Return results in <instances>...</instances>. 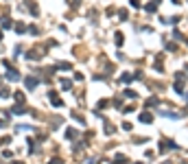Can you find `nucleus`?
Instances as JSON below:
<instances>
[{
    "instance_id": "obj_7",
    "label": "nucleus",
    "mask_w": 188,
    "mask_h": 164,
    "mask_svg": "<svg viewBox=\"0 0 188 164\" xmlns=\"http://www.w3.org/2000/svg\"><path fill=\"white\" fill-rule=\"evenodd\" d=\"M131 81V75H123V83H129Z\"/></svg>"
},
{
    "instance_id": "obj_3",
    "label": "nucleus",
    "mask_w": 188,
    "mask_h": 164,
    "mask_svg": "<svg viewBox=\"0 0 188 164\" xmlns=\"http://www.w3.org/2000/svg\"><path fill=\"white\" fill-rule=\"evenodd\" d=\"M15 31H18V33H24L26 26H24V24H15Z\"/></svg>"
},
{
    "instance_id": "obj_2",
    "label": "nucleus",
    "mask_w": 188,
    "mask_h": 164,
    "mask_svg": "<svg viewBox=\"0 0 188 164\" xmlns=\"http://www.w3.org/2000/svg\"><path fill=\"white\" fill-rule=\"evenodd\" d=\"M9 26H11V20L9 18H2V29H9Z\"/></svg>"
},
{
    "instance_id": "obj_5",
    "label": "nucleus",
    "mask_w": 188,
    "mask_h": 164,
    "mask_svg": "<svg viewBox=\"0 0 188 164\" xmlns=\"http://www.w3.org/2000/svg\"><path fill=\"white\" fill-rule=\"evenodd\" d=\"M116 44H118V46L123 44V35H120V33H116Z\"/></svg>"
},
{
    "instance_id": "obj_4",
    "label": "nucleus",
    "mask_w": 188,
    "mask_h": 164,
    "mask_svg": "<svg viewBox=\"0 0 188 164\" xmlns=\"http://www.w3.org/2000/svg\"><path fill=\"white\" fill-rule=\"evenodd\" d=\"M140 120H142V123H151V114H144V116H140Z\"/></svg>"
},
{
    "instance_id": "obj_6",
    "label": "nucleus",
    "mask_w": 188,
    "mask_h": 164,
    "mask_svg": "<svg viewBox=\"0 0 188 164\" xmlns=\"http://www.w3.org/2000/svg\"><path fill=\"white\" fill-rule=\"evenodd\" d=\"M144 9H147L149 13H153V11H155V5H147V7H144Z\"/></svg>"
},
{
    "instance_id": "obj_1",
    "label": "nucleus",
    "mask_w": 188,
    "mask_h": 164,
    "mask_svg": "<svg viewBox=\"0 0 188 164\" xmlns=\"http://www.w3.org/2000/svg\"><path fill=\"white\" fill-rule=\"evenodd\" d=\"M35 85H37V81H35L33 77H31V79H26V88H31V90H33Z\"/></svg>"
}]
</instances>
